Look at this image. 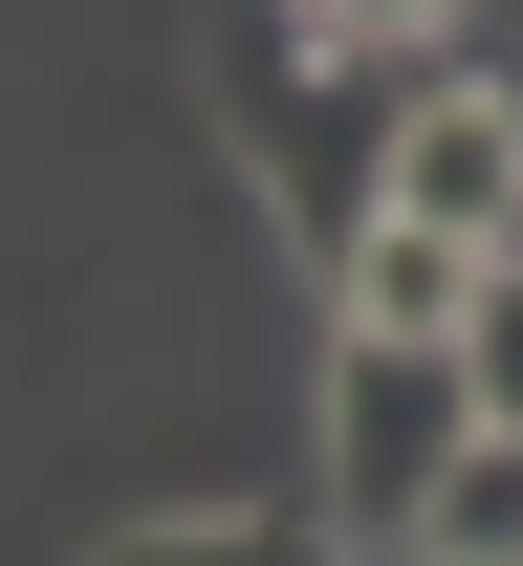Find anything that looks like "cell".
Returning <instances> with one entry per match:
<instances>
[{
    "label": "cell",
    "mask_w": 523,
    "mask_h": 566,
    "mask_svg": "<svg viewBox=\"0 0 523 566\" xmlns=\"http://www.w3.org/2000/svg\"><path fill=\"white\" fill-rule=\"evenodd\" d=\"M458 458H480V370L458 349H393V327H327V458H305V523H349V545H415V523H437V480Z\"/></svg>",
    "instance_id": "1"
},
{
    "label": "cell",
    "mask_w": 523,
    "mask_h": 566,
    "mask_svg": "<svg viewBox=\"0 0 523 566\" xmlns=\"http://www.w3.org/2000/svg\"><path fill=\"white\" fill-rule=\"evenodd\" d=\"M480 240H437V218H372V240H349V262H327V327H393V349H458V327H480Z\"/></svg>",
    "instance_id": "2"
},
{
    "label": "cell",
    "mask_w": 523,
    "mask_h": 566,
    "mask_svg": "<svg viewBox=\"0 0 523 566\" xmlns=\"http://www.w3.org/2000/svg\"><path fill=\"white\" fill-rule=\"evenodd\" d=\"M393 566H523V436H480V458L437 480V523H415Z\"/></svg>",
    "instance_id": "3"
},
{
    "label": "cell",
    "mask_w": 523,
    "mask_h": 566,
    "mask_svg": "<svg viewBox=\"0 0 523 566\" xmlns=\"http://www.w3.org/2000/svg\"><path fill=\"white\" fill-rule=\"evenodd\" d=\"M87 566H372L349 523H132V545H87Z\"/></svg>",
    "instance_id": "4"
},
{
    "label": "cell",
    "mask_w": 523,
    "mask_h": 566,
    "mask_svg": "<svg viewBox=\"0 0 523 566\" xmlns=\"http://www.w3.org/2000/svg\"><path fill=\"white\" fill-rule=\"evenodd\" d=\"M284 44H305V66H437L458 0H284Z\"/></svg>",
    "instance_id": "5"
},
{
    "label": "cell",
    "mask_w": 523,
    "mask_h": 566,
    "mask_svg": "<svg viewBox=\"0 0 523 566\" xmlns=\"http://www.w3.org/2000/svg\"><path fill=\"white\" fill-rule=\"evenodd\" d=\"M458 370H480V436H523V262L480 283V327H458Z\"/></svg>",
    "instance_id": "6"
}]
</instances>
